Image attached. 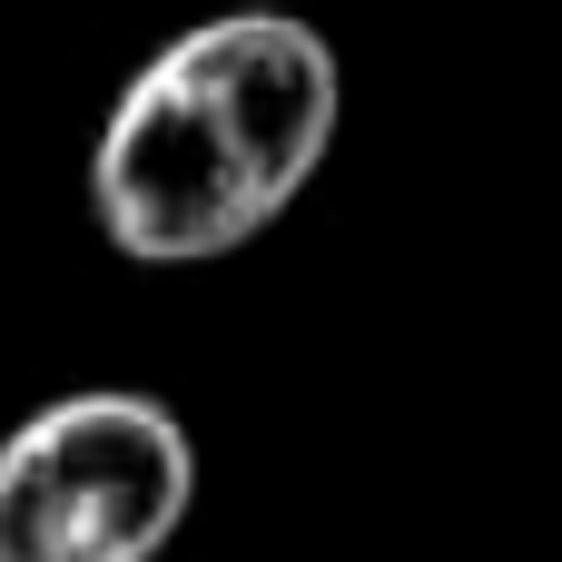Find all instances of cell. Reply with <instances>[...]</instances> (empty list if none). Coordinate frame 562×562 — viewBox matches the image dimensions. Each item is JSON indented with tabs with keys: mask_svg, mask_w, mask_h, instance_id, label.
I'll return each instance as SVG.
<instances>
[{
	"mask_svg": "<svg viewBox=\"0 0 562 562\" xmlns=\"http://www.w3.org/2000/svg\"><path fill=\"white\" fill-rule=\"evenodd\" d=\"M346 119L336 40L296 10H217L158 40L89 138V217L138 267H207L267 237Z\"/></svg>",
	"mask_w": 562,
	"mask_h": 562,
	"instance_id": "obj_1",
	"label": "cell"
},
{
	"mask_svg": "<svg viewBox=\"0 0 562 562\" xmlns=\"http://www.w3.org/2000/svg\"><path fill=\"white\" fill-rule=\"evenodd\" d=\"M198 504V445L158 395L79 385L0 435V562H158Z\"/></svg>",
	"mask_w": 562,
	"mask_h": 562,
	"instance_id": "obj_2",
	"label": "cell"
}]
</instances>
